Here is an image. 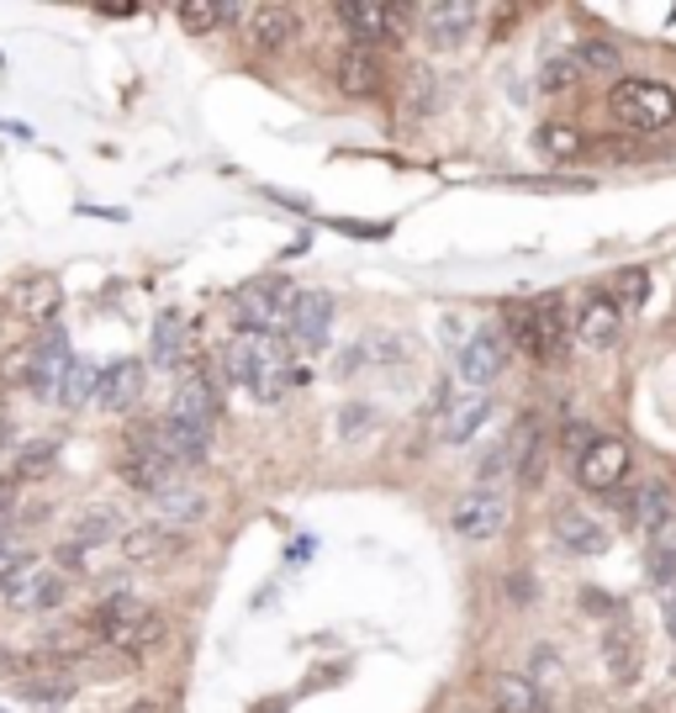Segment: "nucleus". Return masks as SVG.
<instances>
[{
  "label": "nucleus",
  "instance_id": "a211bd4d",
  "mask_svg": "<svg viewBox=\"0 0 676 713\" xmlns=\"http://www.w3.org/2000/svg\"><path fill=\"white\" fill-rule=\"evenodd\" d=\"M286 327H291L296 349H323L328 327H333V297H328V291H301Z\"/></svg>",
  "mask_w": 676,
  "mask_h": 713
},
{
  "label": "nucleus",
  "instance_id": "a19ab883",
  "mask_svg": "<svg viewBox=\"0 0 676 713\" xmlns=\"http://www.w3.org/2000/svg\"><path fill=\"white\" fill-rule=\"evenodd\" d=\"M560 445H565V455H571V460H576V455H582V449L592 445L587 423H582V417H571V423H565V434H560Z\"/></svg>",
  "mask_w": 676,
  "mask_h": 713
},
{
  "label": "nucleus",
  "instance_id": "c9c22d12",
  "mask_svg": "<svg viewBox=\"0 0 676 713\" xmlns=\"http://www.w3.org/2000/svg\"><path fill=\"white\" fill-rule=\"evenodd\" d=\"M54 460H59V445H54V439H37V445H27L16 455V475H22V481H37V475L54 471Z\"/></svg>",
  "mask_w": 676,
  "mask_h": 713
},
{
  "label": "nucleus",
  "instance_id": "bb28decb",
  "mask_svg": "<svg viewBox=\"0 0 676 713\" xmlns=\"http://www.w3.org/2000/svg\"><path fill=\"white\" fill-rule=\"evenodd\" d=\"M185 344H191V333H185V318L180 312H159V323H153V365L159 370H180L185 365Z\"/></svg>",
  "mask_w": 676,
  "mask_h": 713
},
{
  "label": "nucleus",
  "instance_id": "393cba45",
  "mask_svg": "<svg viewBox=\"0 0 676 713\" xmlns=\"http://www.w3.org/2000/svg\"><path fill=\"white\" fill-rule=\"evenodd\" d=\"M153 513H159L153 524H164V529H175V534H180V524H196V518H206V497H202V492H191V486H175V481H170V486L153 497Z\"/></svg>",
  "mask_w": 676,
  "mask_h": 713
},
{
  "label": "nucleus",
  "instance_id": "2f4dec72",
  "mask_svg": "<svg viewBox=\"0 0 676 713\" xmlns=\"http://www.w3.org/2000/svg\"><path fill=\"white\" fill-rule=\"evenodd\" d=\"M534 318H539V327H545V349H550V359H560L565 349H571V327H565L560 297H539L534 301Z\"/></svg>",
  "mask_w": 676,
  "mask_h": 713
},
{
  "label": "nucleus",
  "instance_id": "7c9ffc66",
  "mask_svg": "<svg viewBox=\"0 0 676 713\" xmlns=\"http://www.w3.org/2000/svg\"><path fill=\"white\" fill-rule=\"evenodd\" d=\"M228 22H238V5H211V0H185L180 5V27L196 32V37L228 27Z\"/></svg>",
  "mask_w": 676,
  "mask_h": 713
},
{
  "label": "nucleus",
  "instance_id": "c756f323",
  "mask_svg": "<svg viewBox=\"0 0 676 713\" xmlns=\"http://www.w3.org/2000/svg\"><path fill=\"white\" fill-rule=\"evenodd\" d=\"M650 582L655 587H676V518H666L655 534H650Z\"/></svg>",
  "mask_w": 676,
  "mask_h": 713
},
{
  "label": "nucleus",
  "instance_id": "39448f33",
  "mask_svg": "<svg viewBox=\"0 0 676 713\" xmlns=\"http://www.w3.org/2000/svg\"><path fill=\"white\" fill-rule=\"evenodd\" d=\"M64 365H69V338H64L59 327H48V333H37V344H32L27 355L11 359V381H22L32 396H48V402H54V387H59Z\"/></svg>",
  "mask_w": 676,
  "mask_h": 713
},
{
  "label": "nucleus",
  "instance_id": "0eeeda50",
  "mask_svg": "<svg viewBox=\"0 0 676 713\" xmlns=\"http://www.w3.org/2000/svg\"><path fill=\"white\" fill-rule=\"evenodd\" d=\"M449 524H455V534L471 539V544L497 539L502 524H507V492H502V486H471V492L455 503Z\"/></svg>",
  "mask_w": 676,
  "mask_h": 713
},
{
  "label": "nucleus",
  "instance_id": "c85d7f7f",
  "mask_svg": "<svg viewBox=\"0 0 676 713\" xmlns=\"http://www.w3.org/2000/svg\"><path fill=\"white\" fill-rule=\"evenodd\" d=\"M95 365L80 355H69V365H64V376H59V387H54V402L59 407H85L90 396H95Z\"/></svg>",
  "mask_w": 676,
  "mask_h": 713
},
{
  "label": "nucleus",
  "instance_id": "58836bf2",
  "mask_svg": "<svg viewBox=\"0 0 676 713\" xmlns=\"http://www.w3.org/2000/svg\"><path fill=\"white\" fill-rule=\"evenodd\" d=\"M618 297L629 301V307H645V297H650V275L640 265H629L623 275H618Z\"/></svg>",
  "mask_w": 676,
  "mask_h": 713
},
{
  "label": "nucleus",
  "instance_id": "f257e3e1",
  "mask_svg": "<svg viewBox=\"0 0 676 713\" xmlns=\"http://www.w3.org/2000/svg\"><path fill=\"white\" fill-rule=\"evenodd\" d=\"M222 376L249 391L254 402H280L286 387L307 381V370L291 365V344L280 333H238L222 349Z\"/></svg>",
  "mask_w": 676,
  "mask_h": 713
},
{
  "label": "nucleus",
  "instance_id": "f3484780",
  "mask_svg": "<svg viewBox=\"0 0 676 713\" xmlns=\"http://www.w3.org/2000/svg\"><path fill=\"white\" fill-rule=\"evenodd\" d=\"M333 80H339V90H344V95H354V101H370V95H381L386 69H381V59H376L370 48H344V54H339V64H333Z\"/></svg>",
  "mask_w": 676,
  "mask_h": 713
},
{
  "label": "nucleus",
  "instance_id": "f704fd0d",
  "mask_svg": "<svg viewBox=\"0 0 676 713\" xmlns=\"http://www.w3.org/2000/svg\"><path fill=\"white\" fill-rule=\"evenodd\" d=\"M576 80H582V69H576V54H571V48H560V54H550V59L539 64V90H550V95L571 90Z\"/></svg>",
  "mask_w": 676,
  "mask_h": 713
},
{
  "label": "nucleus",
  "instance_id": "9d476101",
  "mask_svg": "<svg viewBox=\"0 0 676 713\" xmlns=\"http://www.w3.org/2000/svg\"><path fill=\"white\" fill-rule=\"evenodd\" d=\"M502 365H507V333L502 327H476L471 344L460 349V381L481 391L502 376Z\"/></svg>",
  "mask_w": 676,
  "mask_h": 713
},
{
  "label": "nucleus",
  "instance_id": "6e6552de",
  "mask_svg": "<svg viewBox=\"0 0 676 713\" xmlns=\"http://www.w3.org/2000/svg\"><path fill=\"white\" fill-rule=\"evenodd\" d=\"M417 22H423V37L434 48H455V43H466L476 32L481 5L476 0H428V5H417Z\"/></svg>",
  "mask_w": 676,
  "mask_h": 713
},
{
  "label": "nucleus",
  "instance_id": "412c9836",
  "mask_svg": "<svg viewBox=\"0 0 676 713\" xmlns=\"http://www.w3.org/2000/svg\"><path fill=\"white\" fill-rule=\"evenodd\" d=\"M576 338L587 344V349H614L618 338H623V312H618L614 297H592L582 307V318H576Z\"/></svg>",
  "mask_w": 676,
  "mask_h": 713
},
{
  "label": "nucleus",
  "instance_id": "9b49d317",
  "mask_svg": "<svg viewBox=\"0 0 676 713\" xmlns=\"http://www.w3.org/2000/svg\"><path fill=\"white\" fill-rule=\"evenodd\" d=\"M623 475H629V445H623V439H592V445L576 455V481H582L587 492H614Z\"/></svg>",
  "mask_w": 676,
  "mask_h": 713
},
{
  "label": "nucleus",
  "instance_id": "a878e982",
  "mask_svg": "<svg viewBox=\"0 0 676 713\" xmlns=\"http://www.w3.org/2000/svg\"><path fill=\"white\" fill-rule=\"evenodd\" d=\"M507 333H513V349H524L529 359L550 365V349H545V327L534 318V301H513L507 307Z\"/></svg>",
  "mask_w": 676,
  "mask_h": 713
},
{
  "label": "nucleus",
  "instance_id": "2eb2a0df",
  "mask_svg": "<svg viewBox=\"0 0 676 713\" xmlns=\"http://www.w3.org/2000/svg\"><path fill=\"white\" fill-rule=\"evenodd\" d=\"M144 396V359H117L112 370L95 376V407L101 413H127Z\"/></svg>",
  "mask_w": 676,
  "mask_h": 713
},
{
  "label": "nucleus",
  "instance_id": "37998d69",
  "mask_svg": "<svg viewBox=\"0 0 676 713\" xmlns=\"http://www.w3.org/2000/svg\"><path fill=\"white\" fill-rule=\"evenodd\" d=\"M661 613H666V629H672V640H676V587H666V597H661Z\"/></svg>",
  "mask_w": 676,
  "mask_h": 713
},
{
  "label": "nucleus",
  "instance_id": "c03bdc74",
  "mask_svg": "<svg viewBox=\"0 0 676 713\" xmlns=\"http://www.w3.org/2000/svg\"><path fill=\"white\" fill-rule=\"evenodd\" d=\"M16 555H22V544H16V534H5V529H0V565H5V561H16Z\"/></svg>",
  "mask_w": 676,
  "mask_h": 713
},
{
  "label": "nucleus",
  "instance_id": "49530a36",
  "mask_svg": "<svg viewBox=\"0 0 676 713\" xmlns=\"http://www.w3.org/2000/svg\"><path fill=\"white\" fill-rule=\"evenodd\" d=\"M11 445V423H5V402H0V449Z\"/></svg>",
  "mask_w": 676,
  "mask_h": 713
},
{
  "label": "nucleus",
  "instance_id": "1a4fd4ad",
  "mask_svg": "<svg viewBox=\"0 0 676 713\" xmlns=\"http://www.w3.org/2000/svg\"><path fill=\"white\" fill-rule=\"evenodd\" d=\"M11 312H16L27 327L48 333V327H54V318L64 312L59 280H54V275H27V280H16V286H11Z\"/></svg>",
  "mask_w": 676,
  "mask_h": 713
},
{
  "label": "nucleus",
  "instance_id": "423d86ee",
  "mask_svg": "<svg viewBox=\"0 0 676 713\" xmlns=\"http://www.w3.org/2000/svg\"><path fill=\"white\" fill-rule=\"evenodd\" d=\"M339 22L350 27L354 48H370V43H391L397 48L408 37V11L402 5H381V0H344Z\"/></svg>",
  "mask_w": 676,
  "mask_h": 713
},
{
  "label": "nucleus",
  "instance_id": "f8f14e48",
  "mask_svg": "<svg viewBox=\"0 0 676 713\" xmlns=\"http://www.w3.org/2000/svg\"><path fill=\"white\" fill-rule=\"evenodd\" d=\"M238 22L249 32V43L254 48H265V54H280L286 43L296 37V11L291 5H238Z\"/></svg>",
  "mask_w": 676,
  "mask_h": 713
},
{
  "label": "nucleus",
  "instance_id": "72a5a7b5",
  "mask_svg": "<svg viewBox=\"0 0 676 713\" xmlns=\"http://www.w3.org/2000/svg\"><path fill=\"white\" fill-rule=\"evenodd\" d=\"M539 149L550 153V159H560V164H571V159L582 153V133H576L571 122H545V127H539Z\"/></svg>",
  "mask_w": 676,
  "mask_h": 713
},
{
  "label": "nucleus",
  "instance_id": "aec40b11",
  "mask_svg": "<svg viewBox=\"0 0 676 713\" xmlns=\"http://www.w3.org/2000/svg\"><path fill=\"white\" fill-rule=\"evenodd\" d=\"M486 417H492V402H486L481 391H471V396H455V402H444V413H439V439H444V445H466L471 434H481V428H486Z\"/></svg>",
  "mask_w": 676,
  "mask_h": 713
},
{
  "label": "nucleus",
  "instance_id": "7ed1b4c3",
  "mask_svg": "<svg viewBox=\"0 0 676 713\" xmlns=\"http://www.w3.org/2000/svg\"><path fill=\"white\" fill-rule=\"evenodd\" d=\"M608 106H614V117L623 122L629 133H661V127L676 122V90L666 85V80L634 74V80H618L614 95H608Z\"/></svg>",
  "mask_w": 676,
  "mask_h": 713
},
{
  "label": "nucleus",
  "instance_id": "4be33fe9",
  "mask_svg": "<svg viewBox=\"0 0 676 713\" xmlns=\"http://www.w3.org/2000/svg\"><path fill=\"white\" fill-rule=\"evenodd\" d=\"M618 507H623V524H629V529L655 534V529L672 518V492H666L661 481H645V486H634V492H629Z\"/></svg>",
  "mask_w": 676,
  "mask_h": 713
},
{
  "label": "nucleus",
  "instance_id": "79ce46f5",
  "mask_svg": "<svg viewBox=\"0 0 676 713\" xmlns=\"http://www.w3.org/2000/svg\"><path fill=\"white\" fill-rule=\"evenodd\" d=\"M507 587H513V602H534V576H507Z\"/></svg>",
  "mask_w": 676,
  "mask_h": 713
},
{
  "label": "nucleus",
  "instance_id": "ea45409f",
  "mask_svg": "<svg viewBox=\"0 0 676 713\" xmlns=\"http://www.w3.org/2000/svg\"><path fill=\"white\" fill-rule=\"evenodd\" d=\"M555 671H560V660H555V655H550V651H539V655H534V660H529V671H524V677H529V682L539 687V692H545V687L555 682Z\"/></svg>",
  "mask_w": 676,
  "mask_h": 713
},
{
  "label": "nucleus",
  "instance_id": "b1692460",
  "mask_svg": "<svg viewBox=\"0 0 676 713\" xmlns=\"http://www.w3.org/2000/svg\"><path fill=\"white\" fill-rule=\"evenodd\" d=\"M122 555L133 565L144 561H170V555H180V534L175 529H164V524H144V529H127V539H122Z\"/></svg>",
  "mask_w": 676,
  "mask_h": 713
},
{
  "label": "nucleus",
  "instance_id": "473e14b6",
  "mask_svg": "<svg viewBox=\"0 0 676 713\" xmlns=\"http://www.w3.org/2000/svg\"><path fill=\"white\" fill-rule=\"evenodd\" d=\"M571 54H576V69H582V74H618V48L608 37H582Z\"/></svg>",
  "mask_w": 676,
  "mask_h": 713
},
{
  "label": "nucleus",
  "instance_id": "dca6fc26",
  "mask_svg": "<svg viewBox=\"0 0 676 713\" xmlns=\"http://www.w3.org/2000/svg\"><path fill=\"white\" fill-rule=\"evenodd\" d=\"M170 417H185V423L217 428V417H222V391H217V381H211V376H202V370H191V376L180 381V391H175V407H170Z\"/></svg>",
  "mask_w": 676,
  "mask_h": 713
},
{
  "label": "nucleus",
  "instance_id": "de8ad7c7",
  "mask_svg": "<svg viewBox=\"0 0 676 713\" xmlns=\"http://www.w3.org/2000/svg\"><path fill=\"white\" fill-rule=\"evenodd\" d=\"M127 713H159V703H133Z\"/></svg>",
  "mask_w": 676,
  "mask_h": 713
},
{
  "label": "nucleus",
  "instance_id": "6ab92c4d",
  "mask_svg": "<svg viewBox=\"0 0 676 713\" xmlns=\"http://www.w3.org/2000/svg\"><path fill=\"white\" fill-rule=\"evenodd\" d=\"M603 666H608V677L614 687H634L640 682V671H645V651H640V640H634V629L629 624H608L603 634Z\"/></svg>",
  "mask_w": 676,
  "mask_h": 713
},
{
  "label": "nucleus",
  "instance_id": "f03ea898",
  "mask_svg": "<svg viewBox=\"0 0 676 713\" xmlns=\"http://www.w3.org/2000/svg\"><path fill=\"white\" fill-rule=\"evenodd\" d=\"M85 629H90V640H101L106 651H117V655H133V660H138V651L164 640V619L148 613L133 593H112L85 619Z\"/></svg>",
  "mask_w": 676,
  "mask_h": 713
},
{
  "label": "nucleus",
  "instance_id": "4468645a",
  "mask_svg": "<svg viewBox=\"0 0 676 713\" xmlns=\"http://www.w3.org/2000/svg\"><path fill=\"white\" fill-rule=\"evenodd\" d=\"M550 529H555V544L571 550V555H603V550L614 544L608 529H603L592 513H582V507H560L555 518H550Z\"/></svg>",
  "mask_w": 676,
  "mask_h": 713
},
{
  "label": "nucleus",
  "instance_id": "4c0bfd02",
  "mask_svg": "<svg viewBox=\"0 0 676 713\" xmlns=\"http://www.w3.org/2000/svg\"><path fill=\"white\" fill-rule=\"evenodd\" d=\"M32 571H37V565H32L27 555H16V561L0 565V597H5V602H16V593L32 582Z\"/></svg>",
  "mask_w": 676,
  "mask_h": 713
},
{
  "label": "nucleus",
  "instance_id": "e433bc0d",
  "mask_svg": "<svg viewBox=\"0 0 676 713\" xmlns=\"http://www.w3.org/2000/svg\"><path fill=\"white\" fill-rule=\"evenodd\" d=\"M339 434H344V439H370V434H376V407H370V402H350V407H344V413H339Z\"/></svg>",
  "mask_w": 676,
  "mask_h": 713
},
{
  "label": "nucleus",
  "instance_id": "cd10ccee",
  "mask_svg": "<svg viewBox=\"0 0 676 713\" xmlns=\"http://www.w3.org/2000/svg\"><path fill=\"white\" fill-rule=\"evenodd\" d=\"M64 597H69V576H64V571H32V582L16 593V608L48 613V608H59Z\"/></svg>",
  "mask_w": 676,
  "mask_h": 713
},
{
  "label": "nucleus",
  "instance_id": "5701e85b",
  "mask_svg": "<svg viewBox=\"0 0 676 713\" xmlns=\"http://www.w3.org/2000/svg\"><path fill=\"white\" fill-rule=\"evenodd\" d=\"M492 698H497V713H550V692H539L524 671H502L492 682Z\"/></svg>",
  "mask_w": 676,
  "mask_h": 713
},
{
  "label": "nucleus",
  "instance_id": "20e7f679",
  "mask_svg": "<svg viewBox=\"0 0 676 713\" xmlns=\"http://www.w3.org/2000/svg\"><path fill=\"white\" fill-rule=\"evenodd\" d=\"M296 297H301V291L286 286V280H254V286H243L233 301L238 327H243V333H280V327L291 323Z\"/></svg>",
  "mask_w": 676,
  "mask_h": 713
},
{
  "label": "nucleus",
  "instance_id": "a18cd8bd",
  "mask_svg": "<svg viewBox=\"0 0 676 713\" xmlns=\"http://www.w3.org/2000/svg\"><path fill=\"white\" fill-rule=\"evenodd\" d=\"M11 671H22V660H16V655L0 645V677H11Z\"/></svg>",
  "mask_w": 676,
  "mask_h": 713
},
{
  "label": "nucleus",
  "instance_id": "ddd939ff",
  "mask_svg": "<svg viewBox=\"0 0 676 713\" xmlns=\"http://www.w3.org/2000/svg\"><path fill=\"white\" fill-rule=\"evenodd\" d=\"M408 359V338L402 333H365L359 344H350L339 355V376H365V370H386V365H402Z\"/></svg>",
  "mask_w": 676,
  "mask_h": 713
}]
</instances>
